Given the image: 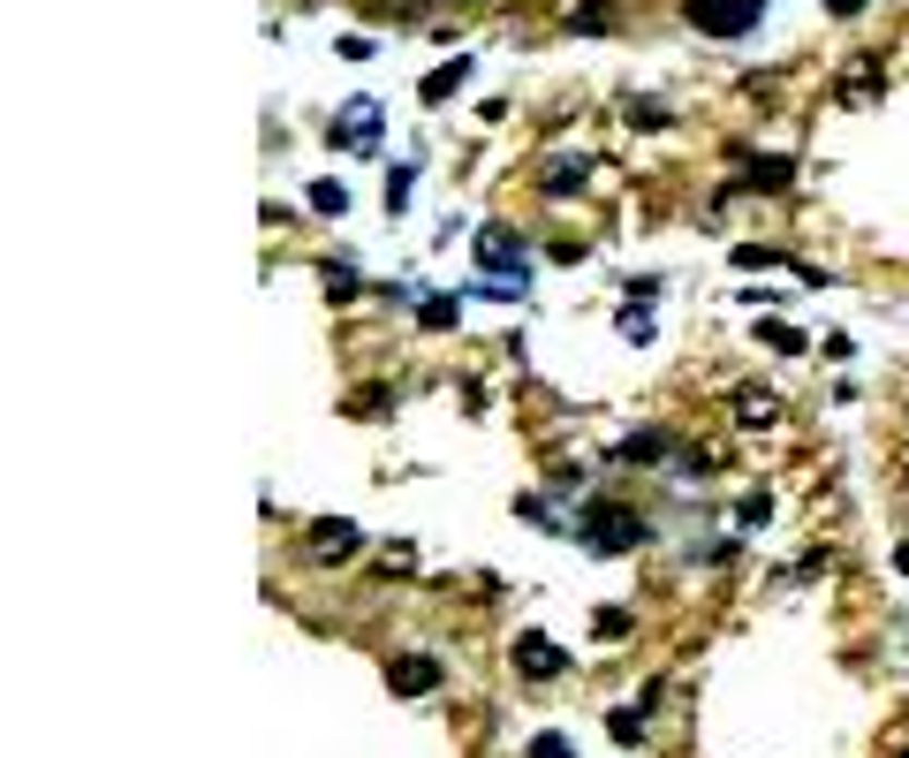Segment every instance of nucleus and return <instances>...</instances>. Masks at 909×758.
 <instances>
[{
  "label": "nucleus",
  "mask_w": 909,
  "mask_h": 758,
  "mask_svg": "<svg viewBox=\"0 0 909 758\" xmlns=\"http://www.w3.org/2000/svg\"><path fill=\"white\" fill-rule=\"evenodd\" d=\"M477 266H485V274H516V281H523V236L485 228V236H477Z\"/></svg>",
  "instance_id": "nucleus-7"
},
{
  "label": "nucleus",
  "mask_w": 909,
  "mask_h": 758,
  "mask_svg": "<svg viewBox=\"0 0 909 758\" xmlns=\"http://www.w3.org/2000/svg\"><path fill=\"white\" fill-rule=\"evenodd\" d=\"M577 539H584L592 554H629V546H644V539H652V524H644L637 508H614V501H584V508H577Z\"/></svg>",
  "instance_id": "nucleus-1"
},
{
  "label": "nucleus",
  "mask_w": 909,
  "mask_h": 758,
  "mask_svg": "<svg viewBox=\"0 0 909 758\" xmlns=\"http://www.w3.org/2000/svg\"><path fill=\"white\" fill-rule=\"evenodd\" d=\"M773 258H780L773 243H743V251H736V266H773Z\"/></svg>",
  "instance_id": "nucleus-23"
},
{
  "label": "nucleus",
  "mask_w": 909,
  "mask_h": 758,
  "mask_svg": "<svg viewBox=\"0 0 909 758\" xmlns=\"http://www.w3.org/2000/svg\"><path fill=\"white\" fill-rule=\"evenodd\" d=\"M765 8H773V0H682V15H690L705 38H743V31L765 23Z\"/></svg>",
  "instance_id": "nucleus-2"
},
{
  "label": "nucleus",
  "mask_w": 909,
  "mask_h": 758,
  "mask_svg": "<svg viewBox=\"0 0 909 758\" xmlns=\"http://www.w3.org/2000/svg\"><path fill=\"white\" fill-rule=\"evenodd\" d=\"M621 115H629V130H667V107L659 99H629Z\"/></svg>",
  "instance_id": "nucleus-15"
},
{
  "label": "nucleus",
  "mask_w": 909,
  "mask_h": 758,
  "mask_svg": "<svg viewBox=\"0 0 909 758\" xmlns=\"http://www.w3.org/2000/svg\"><path fill=\"white\" fill-rule=\"evenodd\" d=\"M311 205H318V213H349V190H341V182H311Z\"/></svg>",
  "instance_id": "nucleus-18"
},
{
  "label": "nucleus",
  "mask_w": 909,
  "mask_h": 758,
  "mask_svg": "<svg viewBox=\"0 0 909 758\" xmlns=\"http://www.w3.org/2000/svg\"><path fill=\"white\" fill-rule=\"evenodd\" d=\"M387 683H395V698H425V690H440L448 675H440L433 652H402V660H387Z\"/></svg>",
  "instance_id": "nucleus-4"
},
{
  "label": "nucleus",
  "mask_w": 909,
  "mask_h": 758,
  "mask_svg": "<svg viewBox=\"0 0 909 758\" xmlns=\"http://www.w3.org/2000/svg\"><path fill=\"white\" fill-rule=\"evenodd\" d=\"M826 8H834V15H857V8H864V0H826Z\"/></svg>",
  "instance_id": "nucleus-24"
},
{
  "label": "nucleus",
  "mask_w": 909,
  "mask_h": 758,
  "mask_svg": "<svg viewBox=\"0 0 909 758\" xmlns=\"http://www.w3.org/2000/svg\"><path fill=\"white\" fill-rule=\"evenodd\" d=\"M462 84H470V61L455 53V61H440V69L417 84V99H425V107H440V99H455V92H462Z\"/></svg>",
  "instance_id": "nucleus-9"
},
{
  "label": "nucleus",
  "mask_w": 909,
  "mask_h": 758,
  "mask_svg": "<svg viewBox=\"0 0 909 758\" xmlns=\"http://www.w3.org/2000/svg\"><path fill=\"white\" fill-rule=\"evenodd\" d=\"M606 729H614V744H637V736H644V706H621Z\"/></svg>",
  "instance_id": "nucleus-17"
},
{
  "label": "nucleus",
  "mask_w": 909,
  "mask_h": 758,
  "mask_svg": "<svg viewBox=\"0 0 909 758\" xmlns=\"http://www.w3.org/2000/svg\"><path fill=\"white\" fill-rule=\"evenodd\" d=\"M410 182H417L410 167H395V175H387V213H402V205H410Z\"/></svg>",
  "instance_id": "nucleus-20"
},
{
  "label": "nucleus",
  "mask_w": 909,
  "mask_h": 758,
  "mask_svg": "<svg viewBox=\"0 0 909 758\" xmlns=\"http://www.w3.org/2000/svg\"><path fill=\"white\" fill-rule=\"evenodd\" d=\"M417 318H425V334H448L455 318H462V303H455V297H425V311H417Z\"/></svg>",
  "instance_id": "nucleus-14"
},
{
  "label": "nucleus",
  "mask_w": 909,
  "mask_h": 758,
  "mask_svg": "<svg viewBox=\"0 0 909 758\" xmlns=\"http://www.w3.org/2000/svg\"><path fill=\"white\" fill-rule=\"evenodd\" d=\"M569 31H584V38H606V31H614V8H606V0H592V8H569Z\"/></svg>",
  "instance_id": "nucleus-12"
},
{
  "label": "nucleus",
  "mask_w": 909,
  "mask_h": 758,
  "mask_svg": "<svg viewBox=\"0 0 909 758\" xmlns=\"http://www.w3.org/2000/svg\"><path fill=\"white\" fill-rule=\"evenodd\" d=\"M758 341H773V349H788V357L803 349V334H796V326H780V318H765V326H758Z\"/></svg>",
  "instance_id": "nucleus-19"
},
{
  "label": "nucleus",
  "mask_w": 909,
  "mask_h": 758,
  "mask_svg": "<svg viewBox=\"0 0 909 758\" xmlns=\"http://www.w3.org/2000/svg\"><path fill=\"white\" fill-rule=\"evenodd\" d=\"M895 562H902V577H909V546H902V554H895Z\"/></svg>",
  "instance_id": "nucleus-25"
},
{
  "label": "nucleus",
  "mask_w": 909,
  "mask_h": 758,
  "mask_svg": "<svg viewBox=\"0 0 909 758\" xmlns=\"http://www.w3.org/2000/svg\"><path fill=\"white\" fill-rule=\"evenodd\" d=\"M736 418H743V425H773V418H780V402H773V395H736Z\"/></svg>",
  "instance_id": "nucleus-13"
},
{
  "label": "nucleus",
  "mask_w": 909,
  "mask_h": 758,
  "mask_svg": "<svg viewBox=\"0 0 909 758\" xmlns=\"http://www.w3.org/2000/svg\"><path fill=\"white\" fill-rule=\"evenodd\" d=\"M584 175H592L584 159H554V167L538 175V190H546V197H569V190H584Z\"/></svg>",
  "instance_id": "nucleus-11"
},
{
  "label": "nucleus",
  "mask_w": 909,
  "mask_h": 758,
  "mask_svg": "<svg viewBox=\"0 0 909 758\" xmlns=\"http://www.w3.org/2000/svg\"><path fill=\"white\" fill-rule=\"evenodd\" d=\"M326 137L349 145V152H372V145H379V107H372V99H349V107L326 122Z\"/></svg>",
  "instance_id": "nucleus-3"
},
{
  "label": "nucleus",
  "mask_w": 909,
  "mask_h": 758,
  "mask_svg": "<svg viewBox=\"0 0 909 758\" xmlns=\"http://www.w3.org/2000/svg\"><path fill=\"white\" fill-rule=\"evenodd\" d=\"M796 182V159L788 152H758V159H743V190H758V197H780Z\"/></svg>",
  "instance_id": "nucleus-6"
},
{
  "label": "nucleus",
  "mask_w": 909,
  "mask_h": 758,
  "mask_svg": "<svg viewBox=\"0 0 909 758\" xmlns=\"http://www.w3.org/2000/svg\"><path fill=\"white\" fill-rule=\"evenodd\" d=\"M621 334L629 341H652V311H621Z\"/></svg>",
  "instance_id": "nucleus-22"
},
{
  "label": "nucleus",
  "mask_w": 909,
  "mask_h": 758,
  "mask_svg": "<svg viewBox=\"0 0 909 758\" xmlns=\"http://www.w3.org/2000/svg\"><path fill=\"white\" fill-rule=\"evenodd\" d=\"M834 92H841L849 107H864V99H880V92H887V76H880V61H872V53H857V61L841 69V84H834Z\"/></svg>",
  "instance_id": "nucleus-8"
},
{
  "label": "nucleus",
  "mask_w": 909,
  "mask_h": 758,
  "mask_svg": "<svg viewBox=\"0 0 909 758\" xmlns=\"http://www.w3.org/2000/svg\"><path fill=\"white\" fill-rule=\"evenodd\" d=\"M311 554L318 562H349L356 554V524H311Z\"/></svg>",
  "instance_id": "nucleus-10"
},
{
  "label": "nucleus",
  "mask_w": 909,
  "mask_h": 758,
  "mask_svg": "<svg viewBox=\"0 0 909 758\" xmlns=\"http://www.w3.org/2000/svg\"><path fill=\"white\" fill-rule=\"evenodd\" d=\"M516 667H523L531 683H554V675L569 667V652H561L554 637H538V629H523V637H516Z\"/></svg>",
  "instance_id": "nucleus-5"
},
{
  "label": "nucleus",
  "mask_w": 909,
  "mask_h": 758,
  "mask_svg": "<svg viewBox=\"0 0 909 758\" xmlns=\"http://www.w3.org/2000/svg\"><path fill=\"white\" fill-rule=\"evenodd\" d=\"M531 758H577V751H569V736H531Z\"/></svg>",
  "instance_id": "nucleus-21"
},
{
  "label": "nucleus",
  "mask_w": 909,
  "mask_h": 758,
  "mask_svg": "<svg viewBox=\"0 0 909 758\" xmlns=\"http://www.w3.org/2000/svg\"><path fill=\"white\" fill-rule=\"evenodd\" d=\"M621 455H629V462H659V455H667V441H659V433H629V441H621Z\"/></svg>",
  "instance_id": "nucleus-16"
}]
</instances>
